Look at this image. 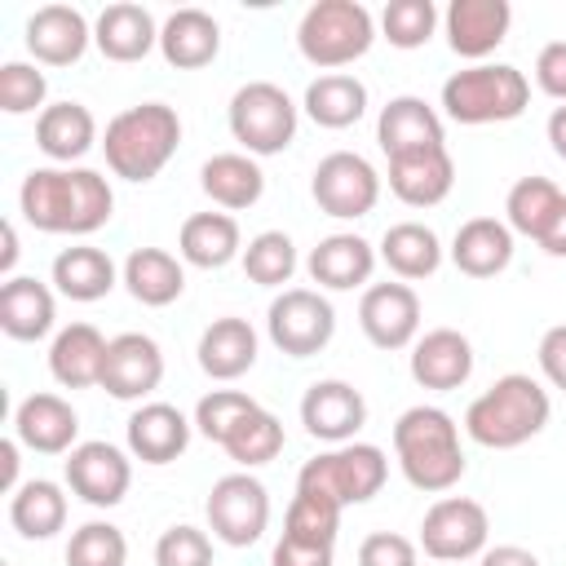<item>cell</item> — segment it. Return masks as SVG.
Segmentation results:
<instances>
[{
    "label": "cell",
    "mask_w": 566,
    "mask_h": 566,
    "mask_svg": "<svg viewBox=\"0 0 566 566\" xmlns=\"http://www.w3.org/2000/svg\"><path fill=\"white\" fill-rule=\"evenodd\" d=\"M18 208L40 234H93L115 212V190L97 168H31L18 186Z\"/></svg>",
    "instance_id": "6da1fadb"
},
{
    "label": "cell",
    "mask_w": 566,
    "mask_h": 566,
    "mask_svg": "<svg viewBox=\"0 0 566 566\" xmlns=\"http://www.w3.org/2000/svg\"><path fill=\"white\" fill-rule=\"evenodd\" d=\"M394 455L402 478L416 491L442 495L464 478V451H460V429L442 407H407L394 420Z\"/></svg>",
    "instance_id": "7a4b0ae2"
},
{
    "label": "cell",
    "mask_w": 566,
    "mask_h": 566,
    "mask_svg": "<svg viewBox=\"0 0 566 566\" xmlns=\"http://www.w3.org/2000/svg\"><path fill=\"white\" fill-rule=\"evenodd\" d=\"M553 416V402H548V389L526 376V371H509L500 376L486 394H478L464 411V433L478 442V447H491V451H513L522 442H531L535 433H544Z\"/></svg>",
    "instance_id": "3957f363"
},
{
    "label": "cell",
    "mask_w": 566,
    "mask_h": 566,
    "mask_svg": "<svg viewBox=\"0 0 566 566\" xmlns=\"http://www.w3.org/2000/svg\"><path fill=\"white\" fill-rule=\"evenodd\" d=\"M177 142H181L177 111L164 106V102H137V106L119 111L106 124L102 155H106V168L115 177H124V181H150L177 155Z\"/></svg>",
    "instance_id": "277c9868"
},
{
    "label": "cell",
    "mask_w": 566,
    "mask_h": 566,
    "mask_svg": "<svg viewBox=\"0 0 566 566\" xmlns=\"http://www.w3.org/2000/svg\"><path fill=\"white\" fill-rule=\"evenodd\" d=\"M531 106V80L509 62H478L442 84V111L455 124H509Z\"/></svg>",
    "instance_id": "5b68a950"
},
{
    "label": "cell",
    "mask_w": 566,
    "mask_h": 566,
    "mask_svg": "<svg viewBox=\"0 0 566 566\" xmlns=\"http://www.w3.org/2000/svg\"><path fill=\"white\" fill-rule=\"evenodd\" d=\"M376 44V18L358 0H318L301 13L296 49L310 66H323L327 75L336 66L358 62Z\"/></svg>",
    "instance_id": "8992f818"
},
{
    "label": "cell",
    "mask_w": 566,
    "mask_h": 566,
    "mask_svg": "<svg viewBox=\"0 0 566 566\" xmlns=\"http://www.w3.org/2000/svg\"><path fill=\"white\" fill-rule=\"evenodd\" d=\"M385 478H389V460L376 442H340V447L305 460L296 473V486L318 491V495L336 500L340 509H349V504H367L371 495H380Z\"/></svg>",
    "instance_id": "52a82bcc"
},
{
    "label": "cell",
    "mask_w": 566,
    "mask_h": 566,
    "mask_svg": "<svg viewBox=\"0 0 566 566\" xmlns=\"http://www.w3.org/2000/svg\"><path fill=\"white\" fill-rule=\"evenodd\" d=\"M226 119H230L234 142L252 159L279 155L296 137V102L279 84H270V80H248L243 88H234Z\"/></svg>",
    "instance_id": "ba28073f"
},
{
    "label": "cell",
    "mask_w": 566,
    "mask_h": 566,
    "mask_svg": "<svg viewBox=\"0 0 566 566\" xmlns=\"http://www.w3.org/2000/svg\"><path fill=\"white\" fill-rule=\"evenodd\" d=\"M265 332L287 358H310L332 345L336 310L314 287H283L265 310Z\"/></svg>",
    "instance_id": "9c48e42d"
},
{
    "label": "cell",
    "mask_w": 566,
    "mask_h": 566,
    "mask_svg": "<svg viewBox=\"0 0 566 566\" xmlns=\"http://www.w3.org/2000/svg\"><path fill=\"white\" fill-rule=\"evenodd\" d=\"M203 513H208V531H212L221 544L248 548V544H256V539L265 535V526H270V491H265V482L252 478L248 469H243V473H226V478L212 482Z\"/></svg>",
    "instance_id": "30bf717a"
},
{
    "label": "cell",
    "mask_w": 566,
    "mask_h": 566,
    "mask_svg": "<svg viewBox=\"0 0 566 566\" xmlns=\"http://www.w3.org/2000/svg\"><path fill=\"white\" fill-rule=\"evenodd\" d=\"M314 203L336 217V221H358L376 208L380 199V172L358 155V150H332L318 159L314 181H310Z\"/></svg>",
    "instance_id": "8fae6325"
},
{
    "label": "cell",
    "mask_w": 566,
    "mask_h": 566,
    "mask_svg": "<svg viewBox=\"0 0 566 566\" xmlns=\"http://www.w3.org/2000/svg\"><path fill=\"white\" fill-rule=\"evenodd\" d=\"M486 535H491V517L478 500L469 495H442L429 504L424 522H420V548L433 562H469L486 553Z\"/></svg>",
    "instance_id": "7c38bea8"
},
{
    "label": "cell",
    "mask_w": 566,
    "mask_h": 566,
    "mask_svg": "<svg viewBox=\"0 0 566 566\" xmlns=\"http://www.w3.org/2000/svg\"><path fill=\"white\" fill-rule=\"evenodd\" d=\"M66 486L93 509H115L133 486V460L115 442H80L66 451Z\"/></svg>",
    "instance_id": "4fadbf2b"
},
{
    "label": "cell",
    "mask_w": 566,
    "mask_h": 566,
    "mask_svg": "<svg viewBox=\"0 0 566 566\" xmlns=\"http://www.w3.org/2000/svg\"><path fill=\"white\" fill-rule=\"evenodd\" d=\"M358 327L376 349H407L420 332V296L411 283H371L358 301Z\"/></svg>",
    "instance_id": "5bb4252c"
},
{
    "label": "cell",
    "mask_w": 566,
    "mask_h": 566,
    "mask_svg": "<svg viewBox=\"0 0 566 566\" xmlns=\"http://www.w3.org/2000/svg\"><path fill=\"white\" fill-rule=\"evenodd\" d=\"M164 380V349L146 332H119L106 345V367H102V389L119 402H137L155 394Z\"/></svg>",
    "instance_id": "9a60e30c"
},
{
    "label": "cell",
    "mask_w": 566,
    "mask_h": 566,
    "mask_svg": "<svg viewBox=\"0 0 566 566\" xmlns=\"http://www.w3.org/2000/svg\"><path fill=\"white\" fill-rule=\"evenodd\" d=\"M301 424L310 438L340 447L367 424V398L349 380H314L301 398Z\"/></svg>",
    "instance_id": "2e32d148"
},
{
    "label": "cell",
    "mask_w": 566,
    "mask_h": 566,
    "mask_svg": "<svg viewBox=\"0 0 566 566\" xmlns=\"http://www.w3.org/2000/svg\"><path fill=\"white\" fill-rule=\"evenodd\" d=\"M447 27V44L451 53L482 62L486 53H495L513 27V4L509 0H451L442 13Z\"/></svg>",
    "instance_id": "e0dca14e"
},
{
    "label": "cell",
    "mask_w": 566,
    "mask_h": 566,
    "mask_svg": "<svg viewBox=\"0 0 566 566\" xmlns=\"http://www.w3.org/2000/svg\"><path fill=\"white\" fill-rule=\"evenodd\" d=\"M376 142L389 159H402V155H420V150H438L447 146L442 142V115L416 97V93H402V97H389L380 106V119H376Z\"/></svg>",
    "instance_id": "ac0fdd59"
},
{
    "label": "cell",
    "mask_w": 566,
    "mask_h": 566,
    "mask_svg": "<svg viewBox=\"0 0 566 566\" xmlns=\"http://www.w3.org/2000/svg\"><path fill=\"white\" fill-rule=\"evenodd\" d=\"M473 376V345L455 327H433L411 345V380L433 394H451Z\"/></svg>",
    "instance_id": "d6986e66"
},
{
    "label": "cell",
    "mask_w": 566,
    "mask_h": 566,
    "mask_svg": "<svg viewBox=\"0 0 566 566\" xmlns=\"http://www.w3.org/2000/svg\"><path fill=\"white\" fill-rule=\"evenodd\" d=\"M93 27L71 4H44L27 18V53L44 66H71L88 53Z\"/></svg>",
    "instance_id": "ffe728a7"
},
{
    "label": "cell",
    "mask_w": 566,
    "mask_h": 566,
    "mask_svg": "<svg viewBox=\"0 0 566 566\" xmlns=\"http://www.w3.org/2000/svg\"><path fill=\"white\" fill-rule=\"evenodd\" d=\"M13 438L40 455H66L80 447V416L62 394H31L13 411Z\"/></svg>",
    "instance_id": "44dd1931"
},
{
    "label": "cell",
    "mask_w": 566,
    "mask_h": 566,
    "mask_svg": "<svg viewBox=\"0 0 566 566\" xmlns=\"http://www.w3.org/2000/svg\"><path fill=\"white\" fill-rule=\"evenodd\" d=\"M195 420H186L172 402H142L128 416V451L142 464H172L190 447Z\"/></svg>",
    "instance_id": "7402d4cb"
},
{
    "label": "cell",
    "mask_w": 566,
    "mask_h": 566,
    "mask_svg": "<svg viewBox=\"0 0 566 566\" xmlns=\"http://www.w3.org/2000/svg\"><path fill=\"white\" fill-rule=\"evenodd\" d=\"M35 146L53 164H62V168L80 164L97 146V119H93V111L84 102H53V106H44L35 115Z\"/></svg>",
    "instance_id": "603a6c76"
},
{
    "label": "cell",
    "mask_w": 566,
    "mask_h": 566,
    "mask_svg": "<svg viewBox=\"0 0 566 566\" xmlns=\"http://www.w3.org/2000/svg\"><path fill=\"white\" fill-rule=\"evenodd\" d=\"M451 186H455V159L447 146L389 159V190L407 208H433L451 195Z\"/></svg>",
    "instance_id": "cb8c5ba5"
},
{
    "label": "cell",
    "mask_w": 566,
    "mask_h": 566,
    "mask_svg": "<svg viewBox=\"0 0 566 566\" xmlns=\"http://www.w3.org/2000/svg\"><path fill=\"white\" fill-rule=\"evenodd\" d=\"M310 279L327 292H354L371 279L376 270V248L363 239V234H327L318 239V248L310 252L305 261Z\"/></svg>",
    "instance_id": "d4e9b609"
},
{
    "label": "cell",
    "mask_w": 566,
    "mask_h": 566,
    "mask_svg": "<svg viewBox=\"0 0 566 566\" xmlns=\"http://www.w3.org/2000/svg\"><path fill=\"white\" fill-rule=\"evenodd\" d=\"M106 336L93 323H71L53 336L49 345V371L62 389H88L102 385V367H106Z\"/></svg>",
    "instance_id": "484cf974"
},
{
    "label": "cell",
    "mask_w": 566,
    "mask_h": 566,
    "mask_svg": "<svg viewBox=\"0 0 566 566\" xmlns=\"http://www.w3.org/2000/svg\"><path fill=\"white\" fill-rule=\"evenodd\" d=\"M451 261L469 279H495L513 261V230L500 217H469L451 239Z\"/></svg>",
    "instance_id": "4316f807"
},
{
    "label": "cell",
    "mask_w": 566,
    "mask_h": 566,
    "mask_svg": "<svg viewBox=\"0 0 566 566\" xmlns=\"http://www.w3.org/2000/svg\"><path fill=\"white\" fill-rule=\"evenodd\" d=\"M93 44L106 62H142L159 44V27L142 4H106L93 22Z\"/></svg>",
    "instance_id": "83f0119b"
},
{
    "label": "cell",
    "mask_w": 566,
    "mask_h": 566,
    "mask_svg": "<svg viewBox=\"0 0 566 566\" xmlns=\"http://www.w3.org/2000/svg\"><path fill=\"white\" fill-rule=\"evenodd\" d=\"M159 53L177 71H199L221 53V27L203 9H177L159 27Z\"/></svg>",
    "instance_id": "f1b7e54d"
},
{
    "label": "cell",
    "mask_w": 566,
    "mask_h": 566,
    "mask_svg": "<svg viewBox=\"0 0 566 566\" xmlns=\"http://www.w3.org/2000/svg\"><path fill=\"white\" fill-rule=\"evenodd\" d=\"M57 318V301L49 292V283L31 279V274H13L0 287V327L13 340H44L53 332Z\"/></svg>",
    "instance_id": "f546056e"
},
{
    "label": "cell",
    "mask_w": 566,
    "mask_h": 566,
    "mask_svg": "<svg viewBox=\"0 0 566 566\" xmlns=\"http://www.w3.org/2000/svg\"><path fill=\"white\" fill-rule=\"evenodd\" d=\"M177 252H181V261L195 265V270H221V265H230L234 256H243L239 221H234L230 212H195V217L181 221Z\"/></svg>",
    "instance_id": "4dcf8cb0"
},
{
    "label": "cell",
    "mask_w": 566,
    "mask_h": 566,
    "mask_svg": "<svg viewBox=\"0 0 566 566\" xmlns=\"http://www.w3.org/2000/svg\"><path fill=\"white\" fill-rule=\"evenodd\" d=\"M195 354H199L203 376H212V380H239L256 363V332H252L248 318H234V314L212 318L203 327Z\"/></svg>",
    "instance_id": "1f68e13d"
},
{
    "label": "cell",
    "mask_w": 566,
    "mask_h": 566,
    "mask_svg": "<svg viewBox=\"0 0 566 566\" xmlns=\"http://www.w3.org/2000/svg\"><path fill=\"white\" fill-rule=\"evenodd\" d=\"M199 186L203 195L226 208V212H243L252 208L261 195H265V172L252 155L243 150H226V155H212L203 168H199Z\"/></svg>",
    "instance_id": "d6a6232c"
},
{
    "label": "cell",
    "mask_w": 566,
    "mask_h": 566,
    "mask_svg": "<svg viewBox=\"0 0 566 566\" xmlns=\"http://www.w3.org/2000/svg\"><path fill=\"white\" fill-rule=\"evenodd\" d=\"M119 283L128 287L133 301H142L150 310H164L186 292V270L164 248H133L124 270H119Z\"/></svg>",
    "instance_id": "836d02e7"
},
{
    "label": "cell",
    "mask_w": 566,
    "mask_h": 566,
    "mask_svg": "<svg viewBox=\"0 0 566 566\" xmlns=\"http://www.w3.org/2000/svg\"><path fill=\"white\" fill-rule=\"evenodd\" d=\"M119 270L115 261L102 252V248H88V243H75V248H62L53 256V287L66 296V301H102L111 287H115Z\"/></svg>",
    "instance_id": "e575fe53"
},
{
    "label": "cell",
    "mask_w": 566,
    "mask_h": 566,
    "mask_svg": "<svg viewBox=\"0 0 566 566\" xmlns=\"http://www.w3.org/2000/svg\"><path fill=\"white\" fill-rule=\"evenodd\" d=\"M380 261L402 279V283H416V279H429L438 265H442V239L424 226V221H398L380 234Z\"/></svg>",
    "instance_id": "d590c367"
},
{
    "label": "cell",
    "mask_w": 566,
    "mask_h": 566,
    "mask_svg": "<svg viewBox=\"0 0 566 566\" xmlns=\"http://www.w3.org/2000/svg\"><path fill=\"white\" fill-rule=\"evenodd\" d=\"M305 115L318 128H349V124H358L367 115V84L358 75H349V71L318 75L305 88Z\"/></svg>",
    "instance_id": "8d00e7d4"
},
{
    "label": "cell",
    "mask_w": 566,
    "mask_h": 566,
    "mask_svg": "<svg viewBox=\"0 0 566 566\" xmlns=\"http://www.w3.org/2000/svg\"><path fill=\"white\" fill-rule=\"evenodd\" d=\"M9 522L22 539H53L66 526V495L49 478H31L9 495Z\"/></svg>",
    "instance_id": "74e56055"
},
{
    "label": "cell",
    "mask_w": 566,
    "mask_h": 566,
    "mask_svg": "<svg viewBox=\"0 0 566 566\" xmlns=\"http://www.w3.org/2000/svg\"><path fill=\"white\" fill-rule=\"evenodd\" d=\"M562 190L548 181V177H522L509 186V199H504V226L513 234H526L539 243V234L548 230V221L557 217L562 208Z\"/></svg>",
    "instance_id": "f35d334b"
},
{
    "label": "cell",
    "mask_w": 566,
    "mask_h": 566,
    "mask_svg": "<svg viewBox=\"0 0 566 566\" xmlns=\"http://www.w3.org/2000/svg\"><path fill=\"white\" fill-rule=\"evenodd\" d=\"M283 442H287L283 420H279L274 411L256 407V411H248V416L226 433L221 451H226L239 469H256V464H270V460L283 451Z\"/></svg>",
    "instance_id": "ab89813d"
},
{
    "label": "cell",
    "mask_w": 566,
    "mask_h": 566,
    "mask_svg": "<svg viewBox=\"0 0 566 566\" xmlns=\"http://www.w3.org/2000/svg\"><path fill=\"white\" fill-rule=\"evenodd\" d=\"M340 513H345V509H340L336 500L296 486V495H292V504H287V517H283V535L305 539V544H336Z\"/></svg>",
    "instance_id": "60d3db41"
},
{
    "label": "cell",
    "mask_w": 566,
    "mask_h": 566,
    "mask_svg": "<svg viewBox=\"0 0 566 566\" xmlns=\"http://www.w3.org/2000/svg\"><path fill=\"white\" fill-rule=\"evenodd\" d=\"M243 274L261 287H283L296 274V243L283 230H261L243 248Z\"/></svg>",
    "instance_id": "b9f144b4"
},
{
    "label": "cell",
    "mask_w": 566,
    "mask_h": 566,
    "mask_svg": "<svg viewBox=\"0 0 566 566\" xmlns=\"http://www.w3.org/2000/svg\"><path fill=\"white\" fill-rule=\"evenodd\" d=\"M128 539L115 522H84L66 539V566H124Z\"/></svg>",
    "instance_id": "7bdbcfd3"
},
{
    "label": "cell",
    "mask_w": 566,
    "mask_h": 566,
    "mask_svg": "<svg viewBox=\"0 0 566 566\" xmlns=\"http://www.w3.org/2000/svg\"><path fill=\"white\" fill-rule=\"evenodd\" d=\"M433 27H438L433 0H389L385 13H380V35L394 49H420V44H429Z\"/></svg>",
    "instance_id": "ee69618b"
},
{
    "label": "cell",
    "mask_w": 566,
    "mask_h": 566,
    "mask_svg": "<svg viewBox=\"0 0 566 566\" xmlns=\"http://www.w3.org/2000/svg\"><path fill=\"white\" fill-rule=\"evenodd\" d=\"M261 402L252 398V394H243V389H212V394H203L199 402H195V429L208 438V442H226V433L248 416V411H256Z\"/></svg>",
    "instance_id": "f6af8a7d"
},
{
    "label": "cell",
    "mask_w": 566,
    "mask_h": 566,
    "mask_svg": "<svg viewBox=\"0 0 566 566\" xmlns=\"http://www.w3.org/2000/svg\"><path fill=\"white\" fill-rule=\"evenodd\" d=\"M49 80L35 62H4L0 66V111L4 115H31L44 111Z\"/></svg>",
    "instance_id": "bcb514c9"
},
{
    "label": "cell",
    "mask_w": 566,
    "mask_h": 566,
    "mask_svg": "<svg viewBox=\"0 0 566 566\" xmlns=\"http://www.w3.org/2000/svg\"><path fill=\"white\" fill-rule=\"evenodd\" d=\"M155 566H212V539H208V531H199L190 522L168 526L155 539Z\"/></svg>",
    "instance_id": "7dc6e473"
},
{
    "label": "cell",
    "mask_w": 566,
    "mask_h": 566,
    "mask_svg": "<svg viewBox=\"0 0 566 566\" xmlns=\"http://www.w3.org/2000/svg\"><path fill=\"white\" fill-rule=\"evenodd\" d=\"M358 566H420V548L398 531H371L358 544Z\"/></svg>",
    "instance_id": "c3c4849f"
},
{
    "label": "cell",
    "mask_w": 566,
    "mask_h": 566,
    "mask_svg": "<svg viewBox=\"0 0 566 566\" xmlns=\"http://www.w3.org/2000/svg\"><path fill=\"white\" fill-rule=\"evenodd\" d=\"M535 84L553 102H566V40H553V44L539 49V57H535Z\"/></svg>",
    "instance_id": "681fc988"
},
{
    "label": "cell",
    "mask_w": 566,
    "mask_h": 566,
    "mask_svg": "<svg viewBox=\"0 0 566 566\" xmlns=\"http://www.w3.org/2000/svg\"><path fill=\"white\" fill-rule=\"evenodd\" d=\"M336 562V544H305L292 535H279L270 566H332Z\"/></svg>",
    "instance_id": "f907efd6"
},
{
    "label": "cell",
    "mask_w": 566,
    "mask_h": 566,
    "mask_svg": "<svg viewBox=\"0 0 566 566\" xmlns=\"http://www.w3.org/2000/svg\"><path fill=\"white\" fill-rule=\"evenodd\" d=\"M535 358H539L544 380H548L553 389H566V323H557V327H548V332L539 336Z\"/></svg>",
    "instance_id": "816d5d0a"
},
{
    "label": "cell",
    "mask_w": 566,
    "mask_h": 566,
    "mask_svg": "<svg viewBox=\"0 0 566 566\" xmlns=\"http://www.w3.org/2000/svg\"><path fill=\"white\" fill-rule=\"evenodd\" d=\"M478 566H544V562L522 544H495V548H486L478 557Z\"/></svg>",
    "instance_id": "f5cc1de1"
},
{
    "label": "cell",
    "mask_w": 566,
    "mask_h": 566,
    "mask_svg": "<svg viewBox=\"0 0 566 566\" xmlns=\"http://www.w3.org/2000/svg\"><path fill=\"white\" fill-rule=\"evenodd\" d=\"M18 447H22L18 438H4V442H0V486H4L9 495L22 486V482H18Z\"/></svg>",
    "instance_id": "db71d44e"
},
{
    "label": "cell",
    "mask_w": 566,
    "mask_h": 566,
    "mask_svg": "<svg viewBox=\"0 0 566 566\" xmlns=\"http://www.w3.org/2000/svg\"><path fill=\"white\" fill-rule=\"evenodd\" d=\"M539 248H544L548 256H566V199H562L557 217L548 221V230L539 234Z\"/></svg>",
    "instance_id": "11a10c76"
},
{
    "label": "cell",
    "mask_w": 566,
    "mask_h": 566,
    "mask_svg": "<svg viewBox=\"0 0 566 566\" xmlns=\"http://www.w3.org/2000/svg\"><path fill=\"white\" fill-rule=\"evenodd\" d=\"M544 133H548L553 155H557V159H566V102H562V106H553V115H548Z\"/></svg>",
    "instance_id": "9f6ffc18"
},
{
    "label": "cell",
    "mask_w": 566,
    "mask_h": 566,
    "mask_svg": "<svg viewBox=\"0 0 566 566\" xmlns=\"http://www.w3.org/2000/svg\"><path fill=\"white\" fill-rule=\"evenodd\" d=\"M13 265H18V230L13 221H4V252H0V274L13 279Z\"/></svg>",
    "instance_id": "6f0895ef"
},
{
    "label": "cell",
    "mask_w": 566,
    "mask_h": 566,
    "mask_svg": "<svg viewBox=\"0 0 566 566\" xmlns=\"http://www.w3.org/2000/svg\"><path fill=\"white\" fill-rule=\"evenodd\" d=\"M0 566H9V562H0Z\"/></svg>",
    "instance_id": "680465c9"
}]
</instances>
